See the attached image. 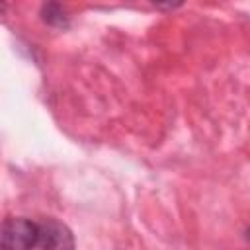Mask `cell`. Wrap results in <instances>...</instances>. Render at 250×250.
Listing matches in <instances>:
<instances>
[{
  "label": "cell",
  "mask_w": 250,
  "mask_h": 250,
  "mask_svg": "<svg viewBox=\"0 0 250 250\" xmlns=\"http://www.w3.org/2000/svg\"><path fill=\"white\" fill-rule=\"evenodd\" d=\"M41 20L51 27H66L68 25L66 10L57 2H49V4L41 6Z\"/></svg>",
  "instance_id": "cell-3"
},
{
  "label": "cell",
  "mask_w": 250,
  "mask_h": 250,
  "mask_svg": "<svg viewBox=\"0 0 250 250\" xmlns=\"http://www.w3.org/2000/svg\"><path fill=\"white\" fill-rule=\"evenodd\" d=\"M37 246L39 250H76L72 230L57 219H47L39 223Z\"/></svg>",
  "instance_id": "cell-2"
},
{
  "label": "cell",
  "mask_w": 250,
  "mask_h": 250,
  "mask_svg": "<svg viewBox=\"0 0 250 250\" xmlns=\"http://www.w3.org/2000/svg\"><path fill=\"white\" fill-rule=\"evenodd\" d=\"M39 240V223L25 217H8L0 225V250H33Z\"/></svg>",
  "instance_id": "cell-1"
}]
</instances>
